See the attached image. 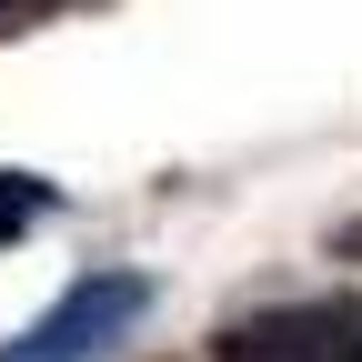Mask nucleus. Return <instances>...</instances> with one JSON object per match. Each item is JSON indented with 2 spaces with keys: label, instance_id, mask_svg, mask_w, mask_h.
Here are the masks:
<instances>
[{
  "label": "nucleus",
  "instance_id": "nucleus-1",
  "mask_svg": "<svg viewBox=\"0 0 362 362\" xmlns=\"http://www.w3.org/2000/svg\"><path fill=\"white\" fill-rule=\"evenodd\" d=\"M141 312H151V282H141V272H90V282H71L0 362H101Z\"/></svg>",
  "mask_w": 362,
  "mask_h": 362
},
{
  "label": "nucleus",
  "instance_id": "nucleus-2",
  "mask_svg": "<svg viewBox=\"0 0 362 362\" xmlns=\"http://www.w3.org/2000/svg\"><path fill=\"white\" fill-rule=\"evenodd\" d=\"M211 362H362V302H272L211 332Z\"/></svg>",
  "mask_w": 362,
  "mask_h": 362
},
{
  "label": "nucleus",
  "instance_id": "nucleus-3",
  "mask_svg": "<svg viewBox=\"0 0 362 362\" xmlns=\"http://www.w3.org/2000/svg\"><path fill=\"white\" fill-rule=\"evenodd\" d=\"M40 211H51V181H30V171H0V242H21Z\"/></svg>",
  "mask_w": 362,
  "mask_h": 362
},
{
  "label": "nucleus",
  "instance_id": "nucleus-4",
  "mask_svg": "<svg viewBox=\"0 0 362 362\" xmlns=\"http://www.w3.org/2000/svg\"><path fill=\"white\" fill-rule=\"evenodd\" d=\"M342 252H352V262H362V221H352V232H342Z\"/></svg>",
  "mask_w": 362,
  "mask_h": 362
}]
</instances>
